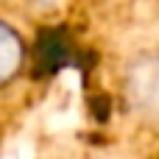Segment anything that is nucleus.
<instances>
[{"label": "nucleus", "mask_w": 159, "mask_h": 159, "mask_svg": "<svg viewBox=\"0 0 159 159\" xmlns=\"http://www.w3.org/2000/svg\"><path fill=\"white\" fill-rule=\"evenodd\" d=\"M123 101L140 120L159 123V50L134 56L123 73Z\"/></svg>", "instance_id": "f257e3e1"}, {"label": "nucleus", "mask_w": 159, "mask_h": 159, "mask_svg": "<svg viewBox=\"0 0 159 159\" xmlns=\"http://www.w3.org/2000/svg\"><path fill=\"white\" fill-rule=\"evenodd\" d=\"M25 64V42L14 25L0 20V89H6Z\"/></svg>", "instance_id": "f03ea898"}, {"label": "nucleus", "mask_w": 159, "mask_h": 159, "mask_svg": "<svg viewBox=\"0 0 159 159\" xmlns=\"http://www.w3.org/2000/svg\"><path fill=\"white\" fill-rule=\"evenodd\" d=\"M34 3H36V6H53L56 0H34Z\"/></svg>", "instance_id": "7ed1b4c3"}]
</instances>
